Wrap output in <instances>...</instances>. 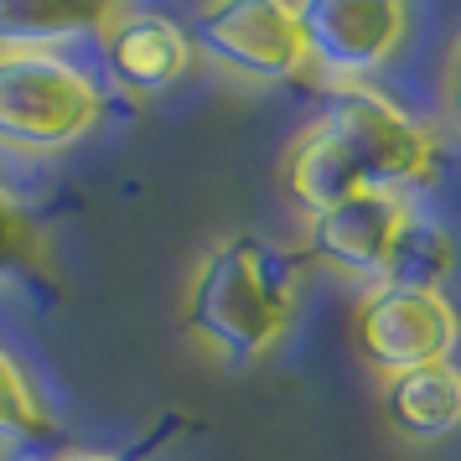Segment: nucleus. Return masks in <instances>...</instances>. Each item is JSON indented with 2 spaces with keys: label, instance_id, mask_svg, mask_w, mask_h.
Segmentation results:
<instances>
[{
  "label": "nucleus",
  "instance_id": "1",
  "mask_svg": "<svg viewBox=\"0 0 461 461\" xmlns=\"http://www.w3.org/2000/svg\"><path fill=\"white\" fill-rule=\"evenodd\" d=\"M295 316V275L291 259L254 239L233 233L218 239L187 280V306L182 321L187 332L218 353L223 363H259L280 337L291 332Z\"/></svg>",
  "mask_w": 461,
  "mask_h": 461
},
{
  "label": "nucleus",
  "instance_id": "2",
  "mask_svg": "<svg viewBox=\"0 0 461 461\" xmlns=\"http://www.w3.org/2000/svg\"><path fill=\"white\" fill-rule=\"evenodd\" d=\"M99 114L104 99L88 68L42 47H0V150H68L99 125Z\"/></svg>",
  "mask_w": 461,
  "mask_h": 461
},
{
  "label": "nucleus",
  "instance_id": "3",
  "mask_svg": "<svg viewBox=\"0 0 461 461\" xmlns=\"http://www.w3.org/2000/svg\"><path fill=\"white\" fill-rule=\"evenodd\" d=\"M321 125L337 135L363 192L410 197V187H425L436 176V135L368 84H332Z\"/></svg>",
  "mask_w": 461,
  "mask_h": 461
},
{
  "label": "nucleus",
  "instance_id": "4",
  "mask_svg": "<svg viewBox=\"0 0 461 461\" xmlns=\"http://www.w3.org/2000/svg\"><path fill=\"white\" fill-rule=\"evenodd\" d=\"M353 332L363 357L384 378L415 374L430 363H456L461 348V312L440 291H399L374 285L357 301Z\"/></svg>",
  "mask_w": 461,
  "mask_h": 461
},
{
  "label": "nucleus",
  "instance_id": "5",
  "mask_svg": "<svg viewBox=\"0 0 461 461\" xmlns=\"http://www.w3.org/2000/svg\"><path fill=\"white\" fill-rule=\"evenodd\" d=\"M197 47L218 68L254 84H291L312 68L301 5L285 0H229L197 16Z\"/></svg>",
  "mask_w": 461,
  "mask_h": 461
},
{
  "label": "nucleus",
  "instance_id": "6",
  "mask_svg": "<svg viewBox=\"0 0 461 461\" xmlns=\"http://www.w3.org/2000/svg\"><path fill=\"white\" fill-rule=\"evenodd\" d=\"M306 52L337 84H363L410 37V5L399 0H306Z\"/></svg>",
  "mask_w": 461,
  "mask_h": 461
},
{
  "label": "nucleus",
  "instance_id": "7",
  "mask_svg": "<svg viewBox=\"0 0 461 461\" xmlns=\"http://www.w3.org/2000/svg\"><path fill=\"white\" fill-rule=\"evenodd\" d=\"M94 42L104 52V68L130 94H167L192 73V37L161 11L140 5H109L99 11Z\"/></svg>",
  "mask_w": 461,
  "mask_h": 461
},
{
  "label": "nucleus",
  "instance_id": "8",
  "mask_svg": "<svg viewBox=\"0 0 461 461\" xmlns=\"http://www.w3.org/2000/svg\"><path fill=\"white\" fill-rule=\"evenodd\" d=\"M410 197L399 192H357L348 203H337L321 218H306V244L321 265L342 275H363V280H384L389 254H394L399 233L410 229Z\"/></svg>",
  "mask_w": 461,
  "mask_h": 461
},
{
  "label": "nucleus",
  "instance_id": "9",
  "mask_svg": "<svg viewBox=\"0 0 461 461\" xmlns=\"http://www.w3.org/2000/svg\"><path fill=\"white\" fill-rule=\"evenodd\" d=\"M384 415L404 440H446L461 430V363H430L384 378Z\"/></svg>",
  "mask_w": 461,
  "mask_h": 461
},
{
  "label": "nucleus",
  "instance_id": "10",
  "mask_svg": "<svg viewBox=\"0 0 461 461\" xmlns=\"http://www.w3.org/2000/svg\"><path fill=\"white\" fill-rule=\"evenodd\" d=\"M285 192L295 197V208L306 212V218H321L337 203H348V197L363 192L353 167H348V156H342V146H337V135L321 120H312L306 135L285 156Z\"/></svg>",
  "mask_w": 461,
  "mask_h": 461
},
{
  "label": "nucleus",
  "instance_id": "11",
  "mask_svg": "<svg viewBox=\"0 0 461 461\" xmlns=\"http://www.w3.org/2000/svg\"><path fill=\"white\" fill-rule=\"evenodd\" d=\"M456 265V254H451V233L436 229L430 218H410V229L399 233L394 254H389V270L378 285H399V291H440L446 285V275Z\"/></svg>",
  "mask_w": 461,
  "mask_h": 461
},
{
  "label": "nucleus",
  "instance_id": "12",
  "mask_svg": "<svg viewBox=\"0 0 461 461\" xmlns=\"http://www.w3.org/2000/svg\"><path fill=\"white\" fill-rule=\"evenodd\" d=\"M99 11H42V5H0V47H42L58 52L73 37H94Z\"/></svg>",
  "mask_w": 461,
  "mask_h": 461
},
{
  "label": "nucleus",
  "instance_id": "13",
  "mask_svg": "<svg viewBox=\"0 0 461 461\" xmlns=\"http://www.w3.org/2000/svg\"><path fill=\"white\" fill-rule=\"evenodd\" d=\"M52 430V415H47L37 384L16 357L0 348V440H42Z\"/></svg>",
  "mask_w": 461,
  "mask_h": 461
},
{
  "label": "nucleus",
  "instance_id": "14",
  "mask_svg": "<svg viewBox=\"0 0 461 461\" xmlns=\"http://www.w3.org/2000/svg\"><path fill=\"white\" fill-rule=\"evenodd\" d=\"M451 120L461 125V37H456V52H451Z\"/></svg>",
  "mask_w": 461,
  "mask_h": 461
},
{
  "label": "nucleus",
  "instance_id": "15",
  "mask_svg": "<svg viewBox=\"0 0 461 461\" xmlns=\"http://www.w3.org/2000/svg\"><path fill=\"white\" fill-rule=\"evenodd\" d=\"M22 461H109V456H84V451H63V456H22Z\"/></svg>",
  "mask_w": 461,
  "mask_h": 461
}]
</instances>
